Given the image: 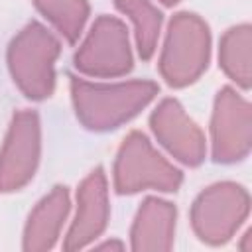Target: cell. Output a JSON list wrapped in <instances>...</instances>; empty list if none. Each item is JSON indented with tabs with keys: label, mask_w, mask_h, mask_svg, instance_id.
I'll list each match as a JSON object with an SVG mask.
<instances>
[{
	"label": "cell",
	"mask_w": 252,
	"mask_h": 252,
	"mask_svg": "<svg viewBox=\"0 0 252 252\" xmlns=\"http://www.w3.org/2000/svg\"><path fill=\"white\" fill-rule=\"evenodd\" d=\"M209 45V28L199 16L187 12L173 16L159 59L163 79L173 87L193 83L207 69Z\"/></svg>",
	"instance_id": "obj_3"
},
{
	"label": "cell",
	"mask_w": 252,
	"mask_h": 252,
	"mask_svg": "<svg viewBox=\"0 0 252 252\" xmlns=\"http://www.w3.org/2000/svg\"><path fill=\"white\" fill-rule=\"evenodd\" d=\"M248 193L234 183H219L205 189L191 209L197 236L209 244L226 242L248 215Z\"/></svg>",
	"instance_id": "obj_5"
},
{
	"label": "cell",
	"mask_w": 252,
	"mask_h": 252,
	"mask_svg": "<svg viewBox=\"0 0 252 252\" xmlns=\"http://www.w3.org/2000/svg\"><path fill=\"white\" fill-rule=\"evenodd\" d=\"M175 207L167 201L146 199L132 224L134 250H169L173 244Z\"/></svg>",
	"instance_id": "obj_11"
},
{
	"label": "cell",
	"mask_w": 252,
	"mask_h": 252,
	"mask_svg": "<svg viewBox=\"0 0 252 252\" xmlns=\"http://www.w3.org/2000/svg\"><path fill=\"white\" fill-rule=\"evenodd\" d=\"M33 4L65 35L69 43L77 41L89 16V6L85 0H33Z\"/></svg>",
	"instance_id": "obj_15"
},
{
	"label": "cell",
	"mask_w": 252,
	"mask_h": 252,
	"mask_svg": "<svg viewBox=\"0 0 252 252\" xmlns=\"http://www.w3.org/2000/svg\"><path fill=\"white\" fill-rule=\"evenodd\" d=\"M220 65L242 89L250 87V26H238L226 32L220 41Z\"/></svg>",
	"instance_id": "obj_14"
},
{
	"label": "cell",
	"mask_w": 252,
	"mask_h": 252,
	"mask_svg": "<svg viewBox=\"0 0 252 252\" xmlns=\"http://www.w3.org/2000/svg\"><path fill=\"white\" fill-rule=\"evenodd\" d=\"M156 138L183 163L197 165L205 156V140L195 122L185 114L181 104L165 98L150 118Z\"/></svg>",
	"instance_id": "obj_9"
},
{
	"label": "cell",
	"mask_w": 252,
	"mask_h": 252,
	"mask_svg": "<svg viewBox=\"0 0 252 252\" xmlns=\"http://www.w3.org/2000/svg\"><path fill=\"white\" fill-rule=\"evenodd\" d=\"M116 8L130 16L136 30V43L142 59H150L161 26V12L150 4V0H114Z\"/></svg>",
	"instance_id": "obj_13"
},
{
	"label": "cell",
	"mask_w": 252,
	"mask_h": 252,
	"mask_svg": "<svg viewBox=\"0 0 252 252\" xmlns=\"http://www.w3.org/2000/svg\"><path fill=\"white\" fill-rule=\"evenodd\" d=\"M71 94L77 116L87 128L108 130L136 116L158 94V85L150 81L94 85L71 77Z\"/></svg>",
	"instance_id": "obj_1"
},
{
	"label": "cell",
	"mask_w": 252,
	"mask_h": 252,
	"mask_svg": "<svg viewBox=\"0 0 252 252\" xmlns=\"http://www.w3.org/2000/svg\"><path fill=\"white\" fill-rule=\"evenodd\" d=\"M39 161V120L33 110L14 114L6 142L0 152V191L26 185Z\"/></svg>",
	"instance_id": "obj_7"
},
{
	"label": "cell",
	"mask_w": 252,
	"mask_h": 252,
	"mask_svg": "<svg viewBox=\"0 0 252 252\" xmlns=\"http://www.w3.org/2000/svg\"><path fill=\"white\" fill-rule=\"evenodd\" d=\"M211 134L217 161L242 159L250 150V104L232 89H222L217 96Z\"/></svg>",
	"instance_id": "obj_8"
},
{
	"label": "cell",
	"mask_w": 252,
	"mask_h": 252,
	"mask_svg": "<svg viewBox=\"0 0 252 252\" xmlns=\"http://www.w3.org/2000/svg\"><path fill=\"white\" fill-rule=\"evenodd\" d=\"M181 183V171L161 158L148 138L132 132L114 163V187L118 193H136L140 189L175 191Z\"/></svg>",
	"instance_id": "obj_4"
},
{
	"label": "cell",
	"mask_w": 252,
	"mask_h": 252,
	"mask_svg": "<svg viewBox=\"0 0 252 252\" xmlns=\"http://www.w3.org/2000/svg\"><path fill=\"white\" fill-rule=\"evenodd\" d=\"M98 248H116V250H122V244L120 242H106V244H100Z\"/></svg>",
	"instance_id": "obj_16"
},
{
	"label": "cell",
	"mask_w": 252,
	"mask_h": 252,
	"mask_svg": "<svg viewBox=\"0 0 252 252\" xmlns=\"http://www.w3.org/2000/svg\"><path fill=\"white\" fill-rule=\"evenodd\" d=\"M79 71L96 77H116L132 67L126 26L110 16H100L75 55Z\"/></svg>",
	"instance_id": "obj_6"
},
{
	"label": "cell",
	"mask_w": 252,
	"mask_h": 252,
	"mask_svg": "<svg viewBox=\"0 0 252 252\" xmlns=\"http://www.w3.org/2000/svg\"><path fill=\"white\" fill-rule=\"evenodd\" d=\"M77 215L65 238V250H77L94 240L108 220V197L106 179L100 167H96L79 187Z\"/></svg>",
	"instance_id": "obj_10"
},
{
	"label": "cell",
	"mask_w": 252,
	"mask_h": 252,
	"mask_svg": "<svg viewBox=\"0 0 252 252\" xmlns=\"http://www.w3.org/2000/svg\"><path fill=\"white\" fill-rule=\"evenodd\" d=\"M59 55V41L37 22L28 24L10 43L8 65L14 83L30 98H45L55 85L53 63Z\"/></svg>",
	"instance_id": "obj_2"
},
{
	"label": "cell",
	"mask_w": 252,
	"mask_h": 252,
	"mask_svg": "<svg viewBox=\"0 0 252 252\" xmlns=\"http://www.w3.org/2000/svg\"><path fill=\"white\" fill-rule=\"evenodd\" d=\"M161 2H163L165 6H173V4H177L179 0H161Z\"/></svg>",
	"instance_id": "obj_17"
},
{
	"label": "cell",
	"mask_w": 252,
	"mask_h": 252,
	"mask_svg": "<svg viewBox=\"0 0 252 252\" xmlns=\"http://www.w3.org/2000/svg\"><path fill=\"white\" fill-rule=\"evenodd\" d=\"M67 213H69V193L65 187H55L30 215L24 232V250L53 248Z\"/></svg>",
	"instance_id": "obj_12"
}]
</instances>
